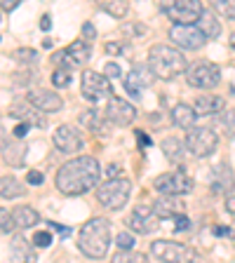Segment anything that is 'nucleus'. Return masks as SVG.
<instances>
[{
	"mask_svg": "<svg viewBox=\"0 0 235 263\" xmlns=\"http://www.w3.org/2000/svg\"><path fill=\"white\" fill-rule=\"evenodd\" d=\"M80 94L85 96L89 104H96V101H101V99H111L113 96V85L108 80L106 75L96 73L92 68H87L83 78H80Z\"/></svg>",
	"mask_w": 235,
	"mask_h": 263,
	"instance_id": "obj_6",
	"label": "nucleus"
},
{
	"mask_svg": "<svg viewBox=\"0 0 235 263\" xmlns=\"http://www.w3.org/2000/svg\"><path fill=\"white\" fill-rule=\"evenodd\" d=\"M14 59L19 63H24V66H33V63L38 61V52L31 50V47H19V50L14 52Z\"/></svg>",
	"mask_w": 235,
	"mask_h": 263,
	"instance_id": "obj_32",
	"label": "nucleus"
},
{
	"mask_svg": "<svg viewBox=\"0 0 235 263\" xmlns=\"http://www.w3.org/2000/svg\"><path fill=\"white\" fill-rule=\"evenodd\" d=\"M5 144V139H2V127H0V146Z\"/></svg>",
	"mask_w": 235,
	"mask_h": 263,
	"instance_id": "obj_54",
	"label": "nucleus"
},
{
	"mask_svg": "<svg viewBox=\"0 0 235 263\" xmlns=\"http://www.w3.org/2000/svg\"><path fill=\"white\" fill-rule=\"evenodd\" d=\"M118 172H120V167H118V165H108V169H106L108 181H111V179H118Z\"/></svg>",
	"mask_w": 235,
	"mask_h": 263,
	"instance_id": "obj_50",
	"label": "nucleus"
},
{
	"mask_svg": "<svg viewBox=\"0 0 235 263\" xmlns=\"http://www.w3.org/2000/svg\"><path fill=\"white\" fill-rule=\"evenodd\" d=\"M153 78H155V75L150 73L148 63H139V66H134V68L129 71V75L125 78V89H127V94L132 96L134 101H139L141 89H144V87H148V85L153 83Z\"/></svg>",
	"mask_w": 235,
	"mask_h": 263,
	"instance_id": "obj_15",
	"label": "nucleus"
},
{
	"mask_svg": "<svg viewBox=\"0 0 235 263\" xmlns=\"http://www.w3.org/2000/svg\"><path fill=\"white\" fill-rule=\"evenodd\" d=\"M80 122L87 127V129H92V132H104V127H101V116L96 113V108H87L80 113Z\"/></svg>",
	"mask_w": 235,
	"mask_h": 263,
	"instance_id": "obj_30",
	"label": "nucleus"
},
{
	"mask_svg": "<svg viewBox=\"0 0 235 263\" xmlns=\"http://www.w3.org/2000/svg\"><path fill=\"white\" fill-rule=\"evenodd\" d=\"M17 228V223H14V216H12V211H7L5 207H0V233L2 235H7Z\"/></svg>",
	"mask_w": 235,
	"mask_h": 263,
	"instance_id": "obj_34",
	"label": "nucleus"
},
{
	"mask_svg": "<svg viewBox=\"0 0 235 263\" xmlns=\"http://www.w3.org/2000/svg\"><path fill=\"white\" fill-rule=\"evenodd\" d=\"M12 216H14V223H17V228H33V226H38L40 221V214L29 207V205H22V207H17V209L12 211Z\"/></svg>",
	"mask_w": 235,
	"mask_h": 263,
	"instance_id": "obj_26",
	"label": "nucleus"
},
{
	"mask_svg": "<svg viewBox=\"0 0 235 263\" xmlns=\"http://www.w3.org/2000/svg\"><path fill=\"white\" fill-rule=\"evenodd\" d=\"M0 153H2V160L10 165V167H22L24 160H26V146L19 144L17 139L14 141H5L0 146Z\"/></svg>",
	"mask_w": 235,
	"mask_h": 263,
	"instance_id": "obj_22",
	"label": "nucleus"
},
{
	"mask_svg": "<svg viewBox=\"0 0 235 263\" xmlns=\"http://www.w3.org/2000/svg\"><path fill=\"white\" fill-rule=\"evenodd\" d=\"M89 54H92V50H89V42L75 40V42H71L68 47L59 50V52H54L52 61H54V66H57V68H64V71H68V68H75V66H83V63L89 59Z\"/></svg>",
	"mask_w": 235,
	"mask_h": 263,
	"instance_id": "obj_11",
	"label": "nucleus"
},
{
	"mask_svg": "<svg viewBox=\"0 0 235 263\" xmlns=\"http://www.w3.org/2000/svg\"><path fill=\"white\" fill-rule=\"evenodd\" d=\"M10 261L12 263H35V252L24 237H14L10 244Z\"/></svg>",
	"mask_w": 235,
	"mask_h": 263,
	"instance_id": "obj_24",
	"label": "nucleus"
},
{
	"mask_svg": "<svg viewBox=\"0 0 235 263\" xmlns=\"http://www.w3.org/2000/svg\"><path fill=\"white\" fill-rule=\"evenodd\" d=\"M170 19L179 26H195V21H200L205 12V5L200 0H176L165 7Z\"/></svg>",
	"mask_w": 235,
	"mask_h": 263,
	"instance_id": "obj_10",
	"label": "nucleus"
},
{
	"mask_svg": "<svg viewBox=\"0 0 235 263\" xmlns=\"http://www.w3.org/2000/svg\"><path fill=\"white\" fill-rule=\"evenodd\" d=\"M193 179L186 174V172H167V174H160L158 179L153 181V188L167 195V198H176V195H186L193 190Z\"/></svg>",
	"mask_w": 235,
	"mask_h": 263,
	"instance_id": "obj_9",
	"label": "nucleus"
},
{
	"mask_svg": "<svg viewBox=\"0 0 235 263\" xmlns=\"http://www.w3.org/2000/svg\"><path fill=\"white\" fill-rule=\"evenodd\" d=\"M54 146L59 148L61 153H78L80 148H83V137L78 134V129H75L73 125H61L57 127V132H54Z\"/></svg>",
	"mask_w": 235,
	"mask_h": 263,
	"instance_id": "obj_17",
	"label": "nucleus"
},
{
	"mask_svg": "<svg viewBox=\"0 0 235 263\" xmlns=\"http://www.w3.org/2000/svg\"><path fill=\"white\" fill-rule=\"evenodd\" d=\"M83 38H85V42L87 40H94V38H96V29L89 24V21H85V24H83Z\"/></svg>",
	"mask_w": 235,
	"mask_h": 263,
	"instance_id": "obj_43",
	"label": "nucleus"
},
{
	"mask_svg": "<svg viewBox=\"0 0 235 263\" xmlns=\"http://www.w3.org/2000/svg\"><path fill=\"white\" fill-rule=\"evenodd\" d=\"M216 146H219V137L209 127H193L186 134V148L195 158H209L216 150Z\"/></svg>",
	"mask_w": 235,
	"mask_h": 263,
	"instance_id": "obj_8",
	"label": "nucleus"
},
{
	"mask_svg": "<svg viewBox=\"0 0 235 263\" xmlns=\"http://www.w3.org/2000/svg\"><path fill=\"white\" fill-rule=\"evenodd\" d=\"M40 29H43V31H50V29H52V19H50V14H43V19H40Z\"/></svg>",
	"mask_w": 235,
	"mask_h": 263,
	"instance_id": "obj_51",
	"label": "nucleus"
},
{
	"mask_svg": "<svg viewBox=\"0 0 235 263\" xmlns=\"http://www.w3.org/2000/svg\"><path fill=\"white\" fill-rule=\"evenodd\" d=\"M214 10L219 12V14H224L226 19L235 21V0H216V2H214Z\"/></svg>",
	"mask_w": 235,
	"mask_h": 263,
	"instance_id": "obj_35",
	"label": "nucleus"
},
{
	"mask_svg": "<svg viewBox=\"0 0 235 263\" xmlns=\"http://www.w3.org/2000/svg\"><path fill=\"white\" fill-rule=\"evenodd\" d=\"M129 228H132V233H139V235H150V233H155L160 228V219H158V214L150 207L141 205V207H137V209L132 211Z\"/></svg>",
	"mask_w": 235,
	"mask_h": 263,
	"instance_id": "obj_14",
	"label": "nucleus"
},
{
	"mask_svg": "<svg viewBox=\"0 0 235 263\" xmlns=\"http://www.w3.org/2000/svg\"><path fill=\"white\" fill-rule=\"evenodd\" d=\"M132 195V181L129 179H111L96 188V200L101 202L106 209H122Z\"/></svg>",
	"mask_w": 235,
	"mask_h": 263,
	"instance_id": "obj_4",
	"label": "nucleus"
},
{
	"mask_svg": "<svg viewBox=\"0 0 235 263\" xmlns=\"http://www.w3.org/2000/svg\"><path fill=\"white\" fill-rule=\"evenodd\" d=\"M170 117H172V122H174L176 127H181V129H193L198 113H195V108L188 106V104H176L170 111Z\"/></svg>",
	"mask_w": 235,
	"mask_h": 263,
	"instance_id": "obj_23",
	"label": "nucleus"
},
{
	"mask_svg": "<svg viewBox=\"0 0 235 263\" xmlns=\"http://www.w3.org/2000/svg\"><path fill=\"white\" fill-rule=\"evenodd\" d=\"M116 244L120 247V252H132V249L137 247V240H134V233H127V231L118 233Z\"/></svg>",
	"mask_w": 235,
	"mask_h": 263,
	"instance_id": "obj_33",
	"label": "nucleus"
},
{
	"mask_svg": "<svg viewBox=\"0 0 235 263\" xmlns=\"http://www.w3.org/2000/svg\"><path fill=\"white\" fill-rule=\"evenodd\" d=\"M153 211L158 214V219H174V216L183 214V202L176 200V198L162 195V198H158L153 202Z\"/></svg>",
	"mask_w": 235,
	"mask_h": 263,
	"instance_id": "obj_21",
	"label": "nucleus"
},
{
	"mask_svg": "<svg viewBox=\"0 0 235 263\" xmlns=\"http://www.w3.org/2000/svg\"><path fill=\"white\" fill-rule=\"evenodd\" d=\"M104 116L111 125H118V127H127L132 125L134 120H137V108L125 101V99H120V96H111L106 101V111H104Z\"/></svg>",
	"mask_w": 235,
	"mask_h": 263,
	"instance_id": "obj_12",
	"label": "nucleus"
},
{
	"mask_svg": "<svg viewBox=\"0 0 235 263\" xmlns=\"http://www.w3.org/2000/svg\"><path fill=\"white\" fill-rule=\"evenodd\" d=\"M52 45H54V42L50 40V38H47V40H43V47H45V50H52Z\"/></svg>",
	"mask_w": 235,
	"mask_h": 263,
	"instance_id": "obj_52",
	"label": "nucleus"
},
{
	"mask_svg": "<svg viewBox=\"0 0 235 263\" xmlns=\"http://www.w3.org/2000/svg\"><path fill=\"white\" fill-rule=\"evenodd\" d=\"M186 80L195 89H214L221 83V68L212 61H195L186 71Z\"/></svg>",
	"mask_w": 235,
	"mask_h": 263,
	"instance_id": "obj_7",
	"label": "nucleus"
},
{
	"mask_svg": "<svg viewBox=\"0 0 235 263\" xmlns=\"http://www.w3.org/2000/svg\"><path fill=\"white\" fill-rule=\"evenodd\" d=\"M226 211H228V214H233V216H235V193H231V195H226Z\"/></svg>",
	"mask_w": 235,
	"mask_h": 263,
	"instance_id": "obj_46",
	"label": "nucleus"
},
{
	"mask_svg": "<svg viewBox=\"0 0 235 263\" xmlns=\"http://www.w3.org/2000/svg\"><path fill=\"white\" fill-rule=\"evenodd\" d=\"M170 40L174 42L176 47L193 52V50H200L205 42H207V38L200 33V29H198V26H179V24H172Z\"/></svg>",
	"mask_w": 235,
	"mask_h": 263,
	"instance_id": "obj_13",
	"label": "nucleus"
},
{
	"mask_svg": "<svg viewBox=\"0 0 235 263\" xmlns=\"http://www.w3.org/2000/svg\"><path fill=\"white\" fill-rule=\"evenodd\" d=\"M106 52H108V54H113V57H116V54H120V52H122V47H120L118 42H108V45H106Z\"/></svg>",
	"mask_w": 235,
	"mask_h": 263,
	"instance_id": "obj_48",
	"label": "nucleus"
},
{
	"mask_svg": "<svg viewBox=\"0 0 235 263\" xmlns=\"http://www.w3.org/2000/svg\"><path fill=\"white\" fill-rule=\"evenodd\" d=\"M134 134H137V141H139V146H141V148H150V146H153L150 137L146 134V132H144V129H137Z\"/></svg>",
	"mask_w": 235,
	"mask_h": 263,
	"instance_id": "obj_41",
	"label": "nucleus"
},
{
	"mask_svg": "<svg viewBox=\"0 0 235 263\" xmlns=\"http://www.w3.org/2000/svg\"><path fill=\"white\" fill-rule=\"evenodd\" d=\"M99 176H101V167H99L96 158L80 155V158L64 162L61 167L57 169L54 183H57V190L61 195L73 198V195H85L92 188H96Z\"/></svg>",
	"mask_w": 235,
	"mask_h": 263,
	"instance_id": "obj_1",
	"label": "nucleus"
},
{
	"mask_svg": "<svg viewBox=\"0 0 235 263\" xmlns=\"http://www.w3.org/2000/svg\"><path fill=\"white\" fill-rule=\"evenodd\" d=\"M221 125H224L226 134L231 139H235V108L233 111H226V116L221 117Z\"/></svg>",
	"mask_w": 235,
	"mask_h": 263,
	"instance_id": "obj_37",
	"label": "nucleus"
},
{
	"mask_svg": "<svg viewBox=\"0 0 235 263\" xmlns=\"http://www.w3.org/2000/svg\"><path fill=\"white\" fill-rule=\"evenodd\" d=\"M113 263H148V256L137 252V249H132V252H118L113 254Z\"/></svg>",
	"mask_w": 235,
	"mask_h": 263,
	"instance_id": "obj_31",
	"label": "nucleus"
},
{
	"mask_svg": "<svg viewBox=\"0 0 235 263\" xmlns=\"http://www.w3.org/2000/svg\"><path fill=\"white\" fill-rule=\"evenodd\" d=\"M50 226H52V228H54L57 233H59L61 237H68V235H71V231H68L66 226H59V223H50Z\"/></svg>",
	"mask_w": 235,
	"mask_h": 263,
	"instance_id": "obj_49",
	"label": "nucleus"
},
{
	"mask_svg": "<svg viewBox=\"0 0 235 263\" xmlns=\"http://www.w3.org/2000/svg\"><path fill=\"white\" fill-rule=\"evenodd\" d=\"M209 188L214 195H221L226 190H233V172L228 167V162H221L212 169V179H209Z\"/></svg>",
	"mask_w": 235,
	"mask_h": 263,
	"instance_id": "obj_18",
	"label": "nucleus"
},
{
	"mask_svg": "<svg viewBox=\"0 0 235 263\" xmlns=\"http://www.w3.org/2000/svg\"><path fill=\"white\" fill-rule=\"evenodd\" d=\"M111 247V221L104 216H94L78 233V249L87 259H104Z\"/></svg>",
	"mask_w": 235,
	"mask_h": 263,
	"instance_id": "obj_2",
	"label": "nucleus"
},
{
	"mask_svg": "<svg viewBox=\"0 0 235 263\" xmlns=\"http://www.w3.org/2000/svg\"><path fill=\"white\" fill-rule=\"evenodd\" d=\"M231 47H233V52H235V33L231 35Z\"/></svg>",
	"mask_w": 235,
	"mask_h": 263,
	"instance_id": "obj_53",
	"label": "nucleus"
},
{
	"mask_svg": "<svg viewBox=\"0 0 235 263\" xmlns=\"http://www.w3.org/2000/svg\"><path fill=\"white\" fill-rule=\"evenodd\" d=\"M10 116L17 117L19 122H26V125L45 127V120L38 116V111H33L31 104H24V101H14V104L10 106Z\"/></svg>",
	"mask_w": 235,
	"mask_h": 263,
	"instance_id": "obj_20",
	"label": "nucleus"
},
{
	"mask_svg": "<svg viewBox=\"0 0 235 263\" xmlns=\"http://www.w3.org/2000/svg\"><path fill=\"white\" fill-rule=\"evenodd\" d=\"M0 7H2L5 12H12V10L19 7V0H0Z\"/></svg>",
	"mask_w": 235,
	"mask_h": 263,
	"instance_id": "obj_45",
	"label": "nucleus"
},
{
	"mask_svg": "<svg viewBox=\"0 0 235 263\" xmlns=\"http://www.w3.org/2000/svg\"><path fill=\"white\" fill-rule=\"evenodd\" d=\"M26 181H29L31 186H40L45 181V176H43V172H29V174H26Z\"/></svg>",
	"mask_w": 235,
	"mask_h": 263,
	"instance_id": "obj_44",
	"label": "nucleus"
},
{
	"mask_svg": "<svg viewBox=\"0 0 235 263\" xmlns=\"http://www.w3.org/2000/svg\"><path fill=\"white\" fill-rule=\"evenodd\" d=\"M33 244L35 247H40V249H45V247H50L52 244V235L47 231H38L35 235H33Z\"/></svg>",
	"mask_w": 235,
	"mask_h": 263,
	"instance_id": "obj_38",
	"label": "nucleus"
},
{
	"mask_svg": "<svg viewBox=\"0 0 235 263\" xmlns=\"http://www.w3.org/2000/svg\"><path fill=\"white\" fill-rule=\"evenodd\" d=\"M160 148H162V153H165V158L170 160V162H176V165H181L183 158H186V150H188L186 144H181L179 139H174V137L162 139Z\"/></svg>",
	"mask_w": 235,
	"mask_h": 263,
	"instance_id": "obj_25",
	"label": "nucleus"
},
{
	"mask_svg": "<svg viewBox=\"0 0 235 263\" xmlns=\"http://www.w3.org/2000/svg\"><path fill=\"white\" fill-rule=\"evenodd\" d=\"M148 68L160 80H174L188 71V61L181 50L172 45H153L148 52Z\"/></svg>",
	"mask_w": 235,
	"mask_h": 263,
	"instance_id": "obj_3",
	"label": "nucleus"
},
{
	"mask_svg": "<svg viewBox=\"0 0 235 263\" xmlns=\"http://www.w3.org/2000/svg\"><path fill=\"white\" fill-rule=\"evenodd\" d=\"M52 85L57 87V89H64V87H68L71 85V73L68 71H64V68H57L52 73Z\"/></svg>",
	"mask_w": 235,
	"mask_h": 263,
	"instance_id": "obj_36",
	"label": "nucleus"
},
{
	"mask_svg": "<svg viewBox=\"0 0 235 263\" xmlns=\"http://www.w3.org/2000/svg\"><path fill=\"white\" fill-rule=\"evenodd\" d=\"M104 75H106L108 80H113V78H120V75H122V71H120V66H118L116 61H108L106 68H104Z\"/></svg>",
	"mask_w": 235,
	"mask_h": 263,
	"instance_id": "obj_40",
	"label": "nucleus"
},
{
	"mask_svg": "<svg viewBox=\"0 0 235 263\" xmlns=\"http://www.w3.org/2000/svg\"><path fill=\"white\" fill-rule=\"evenodd\" d=\"M150 254L162 263H195V252L193 247L172 240H155L150 244Z\"/></svg>",
	"mask_w": 235,
	"mask_h": 263,
	"instance_id": "obj_5",
	"label": "nucleus"
},
{
	"mask_svg": "<svg viewBox=\"0 0 235 263\" xmlns=\"http://www.w3.org/2000/svg\"><path fill=\"white\" fill-rule=\"evenodd\" d=\"M101 10L108 12V14L116 17V19H122L129 12V2H125V0H104V2H101Z\"/></svg>",
	"mask_w": 235,
	"mask_h": 263,
	"instance_id": "obj_29",
	"label": "nucleus"
},
{
	"mask_svg": "<svg viewBox=\"0 0 235 263\" xmlns=\"http://www.w3.org/2000/svg\"><path fill=\"white\" fill-rule=\"evenodd\" d=\"M212 233L216 237H224V235H231V228H228V226H214Z\"/></svg>",
	"mask_w": 235,
	"mask_h": 263,
	"instance_id": "obj_47",
	"label": "nucleus"
},
{
	"mask_svg": "<svg viewBox=\"0 0 235 263\" xmlns=\"http://www.w3.org/2000/svg\"><path fill=\"white\" fill-rule=\"evenodd\" d=\"M22 193H26V190H24V186L14 179V176H0V198L14 200V198H19Z\"/></svg>",
	"mask_w": 235,
	"mask_h": 263,
	"instance_id": "obj_28",
	"label": "nucleus"
},
{
	"mask_svg": "<svg viewBox=\"0 0 235 263\" xmlns=\"http://www.w3.org/2000/svg\"><path fill=\"white\" fill-rule=\"evenodd\" d=\"M198 29H200V33H203L207 40H214V38L221 35V24L216 21V17H214L209 10L203 12V17H200V21H198Z\"/></svg>",
	"mask_w": 235,
	"mask_h": 263,
	"instance_id": "obj_27",
	"label": "nucleus"
},
{
	"mask_svg": "<svg viewBox=\"0 0 235 263\" xmlns=\"http://www.w3.org/2000/svg\"><path fill=\"white\" fill-rule=\"evenodd\" d=\"M172 221H174V231H176V233L191 231V219H188L186 214H179V216H174Z\"/></svg>",
	"mask_w": 235,
	"mask_h": 263,
	"instance_id": "obj_39",
	"label": "nucleus"
},
{
	"mask_svg": "<svg viewBox=\"0 0 235 263\" xmlns=\"http://www.w3.org/2000/svg\"><path fill=\"white\" fill-rule=\"evenodd\" d=\"M29 127H31V125H26V122H19V125L12 129V137L17 139V141H22V139L26 137V132H29Z\"/></svg>",
	"mask_w": 235,
	"mask_h": 263,
	"instance_id": "obj_42",
	"label": "nucleus"
},
{
	"mask_svg": "<svg viewBox=\"0 0 235 263\" xmlns=\"http://www.w3.org/2000/svg\"><path fill=\"white\" fill-rule=\"evenodd\" d=\"M29 104L35 108V111H43V113H57V111H61V96L52 92V89H31L29 92Z\"/></svg>",
	"mask_w": 235,
	"mask_h": 263,
	"instance_id": "obj_16",
	"label": "nucleus"
},
{
	"mask_svg": "<svg viewBox=\"0 0 235 263\" xmlns=\"http://www.w3.org/2000/svg\"><path fill=\"white\" fill-rule=\"evenodd\" d=\"M193 108H195L198 116H214V113H221V111H224L226 101H224V96H219V94H203L195 99Z\"/></svg>",
	"mask_w": 235,
	"mask_h": 263,
	"instance_id": "obj_19",
	"label": "nucleus"
}]
</instances>
